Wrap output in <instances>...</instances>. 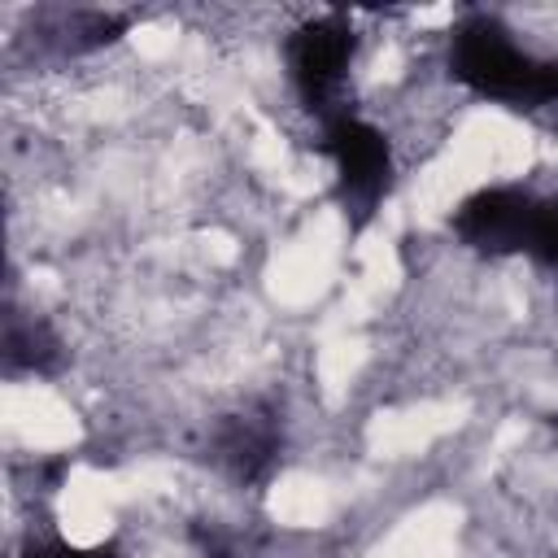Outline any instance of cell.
<instances>
[{
  "label": "cell",
  "mask_w": 558,
  "mask_h": 558,
  "mask_svg": "<svg viewBox=\"0 0 558 558\" xmlns=\"http://www.w3.org/2000/svg\"><path fill=\"white\" fill-rule=\"evenodd\" d=\"M523 253H532L541 266L558 270V201H536V214H532V231H527Z\"/></svg>",
  "instance_id": "5b68a950"
},
{
  "label": "cell",
  "mask_w": 558,
  "mask_h": 558,
  "mask_svg": "<svg viewBox=\"0 0 558 558\" xmlns=\"http://www.w3.org/2000/svg\"><path fill=\"white\" fill-rule=\"evenodd\" d=\"M323 153L336 166L340 196L353 214H371L392 179V148L379 126L353 113H327L323 122Z\"/></svg>",
  "instance_id": "7a4b0ae2"
},
{
  "label": "cell",
  "mask_w": 558,
  "mask_h": 558,
  "mask_svg": "<svg viewBox=\"0 0 558 558\" xmlns=\"http://www.w3.org/2000/svg\"><path fill=\"white\" fill-rule=\"evenodd\" d=\"M449 70L462 87H471L484 100H506V105H554L558 100V61L532 57L493 17H471L453 31Z\"/></svg>",
  "instance_id": "6da1fadb"
},
{
  "label": "cell",
  "mask_w": 558,
  "mask_h": 558,
  "mask_svg": "<svg viewBox=\"0 0 558 558\" xmlns=\"http://www.w3.org/2000/svg\"><path fill=\"white\" fill-rule=\"evenodd\" d=\"M353 26L340 17V13H323L314 22H305L292 44H288V70H292V83L296 92L305 96V105L314 109H331L336 92L344 87V74H349V61H353Z\"/></svg>",
  "instance_id": "3957f363"
},
{
  "label": "cell",
  "mask_w": 558,
  "mask_h": 558,
  "mask_svg": "<svg viewBox=\"0 0 558 558\" xmlns=\"http://www.w3.org/2000/svg\"><path fill=\"white\" fill-rule=\"evenodd\" d=\"M26 558H118L109 549H78V545H39Z\"/></svg>",
  "instance_id": "8992f818"
},
{
  "label": "cell",
  "mask_w": 558,
  "mask_h": 558,
  "mask_svg": "<svg viewBox=\"0 0 558 558\" xmlns=\"http://www.w3.org/2000/svg\"><path fill=\"white\" fill-rule=\"evenodd\" d=\"M532 214H536V196L519 187H480L458 205L453 231L484 253H523Z\"/></svg>",
  "instance_id": "277c9868"
}]
</instances>
